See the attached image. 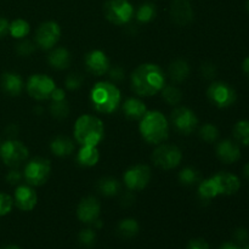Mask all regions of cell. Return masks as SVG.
I'll use <instances>...</instances> for the list:
<instances>
[{"instance_id":"6da1fadb","label":"cell","mask_w":249,"mask_h":249,"mask_svg":"<svg viewBox=\"0 0 249 249\" xmlns=\"http://www.w3.org/2000/svg\"><path fill=\"white\" fill-rule=\"evenodd\" d=\"M165 75L155 63L140 65L131 74V88L139 96H152L164 88Z\"/></svg>"},{"instance_id":"7a4b0ae2","label":"cell","mask_w":249,"mask_h":249,"mask_svg":"<svg viewBox=\"0 0 249 249\" xmlns=\"http://www.w3.org/2000/svg\"><path fill=\"white\" fill-rule=\"evenodd\" d=\"M140 134L152 145H160L169 136V122L160 111L146 112L140 122Z\"/></svg>"},{"instance_id":"3957f363","label":"cell","mask_w":249,"mask_h":249,"mask_svg":"<svg viewBox=\"0 0 249 249\" xmlns=\"http://www.w3.org/2000/svg\"><path fill=\"white\" fill-rule=\"evenodd\" d=\"M105 135L104 123L97 117L91 114H83L74 124V138L82 146L96 147Z\"/></svg>"},{"instance_id":"277c9868","label":"cell","mask_w":249,"mask_h":249,"mask_svg":"<svg viewBox=\"0 0 249 249\" xmlns=\"http://www.w3.org/2000/svg\"><path fill=\"white\" fill-rule=\"evenodd\" d=\"M92 106L101 113H112L121 104V91L114 84L99 82L92 87L90 92Z\"/></svg>"},{"instance_id":"5b68a950","label":"cell","mask_w":249,"mask_h":249,"mask_svg":"<svg viewBox=\"0 0 249 249\" xmlns=\"http://www.w3.org/2000/svg\"><path fill=\"white\" fill-rule=\"evenodd\" d=\"M105 17L111 23L123 26L134 16V7L128 0H107L104 5Z\"/></svg>"},{"instance_id":"8992f818","label":"cell","mask_w":249,"mask_h":249,"mask_svg":"<svg viewBox=\"0 0 249 249\" xmlns=\"http://www.w3.org/2000/svg\"><path fill=\"white\" fill-rule=\"evenodd\" d=\"M51 173L50 160L45 158H33L24 168L23 178L29 186H41L48 181Z\"/></svg>"},{"instance_id":"52a82bcc","label":"cell","mask_w":249,"mask_h":249,"mask_svg":"<svg viewBox=\"0 0 249 249\" xmlns=\"http://www.w3.org/2000/svg\"><path fill=\"white\" fill-rule=\"evenodd\" d=\"M28 148L21 141L9 140L0 145V158L7 167H19L28 158Z\"/></svg>"},{"instance_id":"ba28073f","label":"cell","mask_w":249,"mask_h":249,"mask_svg":"<svg viewBox=\"0 0 249 249\" xmlns=\"http://www.w3.org/2000/svg\"><path fill=\"white\" fill-rule=\"evenodd\" d=\"M207 96L209 101L219 108H228L232 106L237 99L235 89L224 82L212 83L207 90Z\"/></svg>"},{"instance_id":"9c48e42d","label":"cell","mask_w":249,"mask_h":249,"mask_svg":"<svg viewBox=\"0 0 249 249\" xmlns=\"http://www.w3.org/2000/svg\"><path fill=\"white\" fill-rule=\"evenodd\" d=\"M182 158V153L179 147L175 145H160L152 153V162L156 167L163 170H170L177 168L180 164Z\"/></svg>"},{"instance_id":"30bf717a","label":"cell","mask_w":249,"mask_h":249,"mask_svg":"<svg viewBox=\"0 0 249 249\" xmlns=\"http://www.w3.org/2000/svg\"><path fill=\"white\" fill-rule=\"evenodd\" d=\"M170 122L178 133L189 135L198 125V118L192 109L187 107H177L170 114Z\"/></svg>"},{"instance_id":"8fae6325","label":"cell","mask_w":249,"mask_h":249,"mask_svg":"<svg viewBox=\"0 0 249 249\" xmlns=\"http://www.w3.org/2000/svg\"><path fill=\"white\" fill-rule=\"evenodd\" d=\"M55 82L46 74H33L27 82V91L34 100L49 99L55 90Z\"/></svg>"},{"instance_id":"7c38bea8","label":"cell","mask_w":249,"mask_h":249,"mask_svg":"<svg viewBox=\"0 0 249 249\" xmlns=\"http://www.w3.org/2000/svg\"><path fill=\"white\" fill-rule=\"evenodd\" d=\"M151 169L146 164H136L129 168L124 174V182L130 191H140L151 180Z\"/></svg>"},{"instance_id":"4fadbf2b","label":"cell","mask_w":249,"mask_h":249,"mask_svg":"<svg viewBox=\"0 0 249 249\" xmlns=\"http://www.w3.org/2000/svg\"><path fill=\"white\" fill-rule=\"evenodd\" d=\"M61 36V28L56 22L41 23L36 32V41L43 50H50L56 45Z\"/></svg>"},{"instance_id":"5bb4252c","label":"cell","mask_w":249,"mask_h":249,"mask_svg":"<svg viewBox=\"0 0 249 249\" xmlns=\"http://www.w3.org/2000/svg\"><path fill=\"white\" fill-rule=\"evenodd\" d=\"M101 206L99 199L89 196L83 198L77 207V216L82 223L94 224L99 219Z\"/></svg>"},{"instance_id":"9a60e30c","label":"cell","mask_w":249,"mask_h":249,"mask_svg":"<svg viewBox=\"0 0 249 249\" xmlns=\"http://www.w3.org/2000/svg\"><path fill=\"white\" fill-rule=\"evenodd\" d=\"M85 67L91 74L104 75L109 70V60L106 53L101 50H92L85 55Z\"/></svg>"},{"instance_id":"2e32d148","label":"cell","mask_w":249,"mask_h":249,"mask_svg":"<svg viewBox=\"0 0 249 249\" xmlns=\"http://www.w3.org/2000/svg\"><path fill=\"white\" fill-rule=\"evenodd\" d=\"M212 179H213L214 184H215L219 196L220 195H223V196L235 195L241 187V181L238 177L228 172L218 173L214 177H212Z\"/></svg>"},{"instance_id":"e0dca14e","label":"cell","mask_w":249,"mask_h":249,"mask_svg":"<svg viewBox=\"0 0 249 249\" xmlns=\"http://www.w3.org/2000/svg\"><path fill=\"white\" fill-rule=\"evenodd\" d=\"M170 18L178 26H187L194 19V10L189 0H174L170 5Z\"/></svg>"},{"instance_id":"ac0fdd59","label":"cell","mask_w":249,"mask_h":249,"mask_svg":"<svg viewBox=\"0 0 249 249\" xmlns=\"http://www.w3.org/2000/svg\"><path fill=\"white\" fill-rule=\"evenodd\" d=\"M36 202H38V196L29 185H19L15 190L14 204L19 211H33L34 207L36 206Z\"/></svg>"},{"instance_id":"d6986e66","label":"cell","mask_w":249,"mask_h":249,"mask_svg":"<svg viewBox=\"0 0 249 249\" xmlns=\"http://www.w3.org/2000/svg\"><path fill=\"white\" fill-rule=\"evenodd\" d=\"M216 156L225 164H232L241 158L240 146L236 141L225 139L216 145Z\"/></svg>"},{"instance_id":"ffe728a7","label":"cell","mask_w":249,"mask_h":249,"mask_svg":"<svg viewBox=\"0 0 249 249\" xmlns=\"http://www.w3.org/2000/svg\"><path fill=\"white\" fill-rule=\"evenodd\" d=\"M0 84L2 91L10 96H18L23 89V80L16 73H4L0 79Z\"/></svg>"},{"instance_id":"44dd1931","label":"cell","mask_w":249,"mask_h":249,"mask_svg":"<svg viewBox=\"0 0 249 249\" xmlns=\"http://www.w3.org/2000/svg\"><path fill=\"white\" fill-rule=\"evenodd\" d=\"M49 65L55 70H66L71 65V53L67 49L65 48H56L49 53Z\"/></svg>"},{"instance_id":"7402d4cb","label":"cell","mask_w":249,"mask_h":249,"mask_svg":"<svg viewBox=\"0 0 249 249\" xmlns=\"http://www.w3.org/2000/svg\"><path fill=\"white\" fill-rule=\"evenodd\" d=\"M123 111L128 118L141 119L146 114L147 109H146L145 104L141 100L130 97V99H126L125 102H124Z\"/></svg>"},{"instance_id":"603a6c76","label":"cell","mask_w":249,"mask_h":249,"mask_svg":"<svg viewBox=\"0 0 249 249\" xmlns=\"http://www.w3.org/2000/svg\"><path fill=\"white\" fill-rule=\"evenodd\" d=\"M51 152L57 157H66L74 151V143L67 136H56L50 143Z\"/></svg>"},{"instance_id":"cb8c5ba5","label":"cell","mask_w":249,"mask_h":249,"mask_svg":"<svg viewBox=\"0 0 249 249\" xmlns=\"http://www.w3.org/2000/svg\"><path fill=\"white\" fill-rule=\"evenodd\" d=\"M100 160L99 150L94 146H82L77 155V162L83 167H94Z\"/></svg>"},{"instance_id":"d4e9b609","label":"cell","mask_w":249,"mask_h":249,"mask_svg":"<svg viewBox=\"0 0 249 249\" xmlns=\"http://www.w3.org/2000/svg\"><path fill=\"white\" fill-rule=\"evenodd\" d=\"M170 79L177 83H181L190 75V65L185 60H175L169 65Z\"/></svg>"},{"instance_id":"484cf974","label":"cell","mask_w":249,"mask_h":249,"mask_svg":"<svg viewBox=\"0 0 249 249\" xmlns=\"http://www.w3.org/2000/svg\"><path fill=\"white\" fill-rule=\"evenodd\" d=\"M97 190L104 196L112 197L118 195V192L121 191V184L114 178H102L97 182Z\"/></svg>"},{"instance_id":"4316f807","label":"cell","mask_w":249,"mask_h":249,"mask_svg":"<svg viewBox=\"0 0 249 249\" xmlns=\"http://www.w3.org/2000/svg\"><path fill=\"white\" fill-rule=\"evenodd\" d=\"M179 181L185 186H192V185L199 184L202 181L201 173L192 167H186L179 173Z\"/></svg>"},{"instance_id":"83f0119b","label":"cell","mask_w":249,"mask_h":249,"mask_svg":"<svg viewBox=\"0 0 249 249\" xmlns=\"http://www.w3.org/2000/svg\"><path fill=\"white\" fill-rule=\"evenodd\" d=\"M233 138L236 142L249 146V119H242L233 126Z\"/></svg>"},{"instance_id":"f1b7e54d","label":"cell","mask_w":249,"mask_h":249,"mask_svg":"<svg viewBox=\"0 0 249 249\" xmlns=\"http://www.w3.org/2000/svg\"><path fill=\"white\" fill-rule=\"evenodd\" d=\"M119 236L124 238L135 237L139 232V224L135 219H124L118 224Z\"/></svg>"},{"instance_id":"f546056e","label":"cell","mask_w":249,"mask_h":249,"mask_svg":"<svg viewBox=\"0 0 249 249\" xmlns=\"http://www.w3.org/2000/svg\"><path fill=\"white\" fill-rule=\"evenodd\" d=\"M198 195L204 201H211V199L215 198L216 196H219L218 190H216L215 184H214L213 179H207L202 180L198 185Z\"/></svg>"},{"instance_id":"4dcf8cb0","label":"cell","mask_w":249,"mask_h":249,"mask_svg":"<svg viewBox=\"0 0 249 249\" xmlns=\"http://www.w3.org/2000/svg\"><path fill=\"white\" fill-rule=\"evenodd\" d=\"M9 33L14 38H24L29 33V23L22 18H17L9 24Z\"/></svg>"},{"instance_id":"1f68e13d","label":"cell","mask_w":249,"mask_h":249,"mask_svg":"<svg viewBox=\"0 0 249 249\" xmlns=\"http://www.w3.org/2000/svg\"><path fill=\"white\" fill-rule=\"evenodd\" d=\"M162 96L167 104L177 106L181 102L182 92L174 85H164V88L162 89Z\"/></svg>"},{"instance_id":"d6a6232c","label":"cell","mask_w":249,"mask_h":249,"mask_svg":"<svg viewBox=\"0 0 249 249\" xmlns=\"http://www.w3.org/2000/svg\"><path fill=\"white\" fill-rule=\"evenodd\" d=\"M156 17V6L152 2H143L136 11V19L141 23H147Z\"/></svg>"},{"instance_id":"836d02e7","label":"cell","mask_w":249,"mask_h":249,"mask_svg":"<svg viewBox=\"0 0 249 249\" xmlns=\"http://www.w3.org/2000/svg\"><path fill=\"white\" fill-rule=\"evenodd\" d=\"M50 114L56 119H63L70 114V106H68L67 101L62 100V101H53L50 105Z\"/></svg>"},{"instance_id":"e575fe53","label":"cell","mask_w":249,"mask_h":249,"mask_svg":"<svg viewBox=\"0 0 249 249\" xmlns=\"http://www.w3.org/2000/svg\"><path fill=\"white\" fill-rule=\"evenodd\" d=\"M199 136L202 138V140L208 143L215 142L216 139L219 138V130L214 124L207 123L199 129Z\"/></svg>"},{"instance_id":"d590c367","label":"cell","mask_w":249,"mask_h":249,"mask_svg":"<svg viewBox=\"0 0 249 249\" xmlns=\"http://www.w3.org/2000/svg\"><path fill=\"white\" fill-rule=\"evenodd\" d=\"M79 242L82 243L85 247H91L95 243V240H96V233L92 229H84V230L80 231L79 236Z\"/></svg>"},{"instance_id":"8d00e7d4","label":"cell","mask_w":249,"mask_h":249,"mask_svg":"<svg viewBox=\"0 0 249 249\" xmlns=\"http://www.w3.org/2000/svg\"><path fill=\"white\" fill-rule=\"evenodd\" d=\"M12 207H14V198L9 195L0 192V216L9 214Z\"/></svg>"},{"instance_id":"74e56055","label":"cell","mask_w":249,"mask_h":249,"mask_svg":"<svg viewBox=\"0 0 249 249\" xmlns=\"http://www.w3.org/2000/svg\"><path fill=\"white\" fill-rule=\"evenodd\" d=\"M83 83V77L79 73H71L67 75V78L65 79L66 88L70 90H75L78 88H80Z\"/></svg>"},{"instance_id":"f35d334b","label":"cell","mask_w":249,"mask_h":249,"mask_svg":"<svg viewBox=\"0 0 249 249\" xmlns=\"http://www.w3.org/2000/svg\"><path fill=\"white\" fill-rule=\"evenodd\" d=\"M36 50V45L29 40H23L16 45V51L21 56H29Z\"/></svg>"},{"instance_id":"ab89813d","label":"cell","mask_w":249,"mask_h":249,"mask_svg":"<svg viewBox=\"0 0 249 249\" xmlns=\"http://www.w3.org/2000/svg\"><path fill=\"white\" fill-rule=\"evenodd\" d=\"M201 74L203 75L204 78H208V79L214 78L216 74L215 65H213V63H203V65L201 66Z\"/></svg>"},{"instance_id":"60d3db41","label":"cell","mask_w":249,"mask_h":249,"mask_svg":"<svg viewBox=\"0 0 249 249\" xmlns=\"http://www.w3.org/2000/svg\"><path fill=\"white\" fill-rule=\"evenodd\" d=\"M109 72V78L114 82H121V80L124 79V75H125V72H124L123 68L121 66H114L111 70H108Z\"/></svg>"},{"instance_id":"b9f144b4","label":"cell","mask_w":249,"mask_h":249,"mask_svg":"<svg viewBox=\"0 0 249 249\" xmlns=\"http://www.w3.org/2000/svg\"><path fill=\"white\" fill-rule=\"evenodd\" d=\"M233 237H235V240L237 241L238 243H247L248 240H249V233L248 231L246 230V229H237V230L235 231V235H233Z\"/></svg>"},{"instance_id":"7bdbcfd3","label":"cell","mask_w":249,"mask_h":249,"mask_svg":"<svg viewBox=\"0 0 249 249\" xmlns=\"http://www.w3.org/2000/svg\"><path fill=\"white\" fill-rule=\"evenodd\" d=\"M22 178L23 177H22V174L18 172V170H11V172L6 175L7 182L11 185H16L18 184V182H21Z\"/></svg>"},{"instance_id":"ee69618b","label":"cell","mask_w":249,"mask_h":249,"mask_svg":"<svg viewBox=\"0 0 249 249\" xmlns=\"http://www.w3.org/2000/svg\"><path fill=\"white\" fill-rule=\"evenodd\" d=\"M186 249H209V245L204 240H192L191 242L187 245Z\"/></svg>"},{"instance_id":"f6af8a7d","label":"cell","mask_w":249,"mask_h":249,"mask_svg":"<svg viewBox=\"0 0 249 249\" xmlns=\"http://www.w3.org/2000/svg\"><path fill=\"white\" fill-rule=\"evenodd\" d=\"M134 201H135V197H134V195L131 194V191L125 192V194L122 196V199H121L122 206H124V207L131 206V204L134 203Z\"/></svg>"},{"instance_id":"bcb514c9","label":"cell","mask_w":249,"mask_h":249,"mask_svg":"<svg viewBox=\"0 0 249 249\" xmlns=\"http://www.w3.org/2000/svg\"><path fill=\"white\" fill-rule=\"evenodd\" d=\"M50 97L53 99V101H62V100L66 99L65 90L60 89V88H55Z\"/></svg>"},{"instance_id":"7dc6e473","label":"cell","mask_w":249,"mask_h":249,"mask_svg":"<svg viewBox=\"0 0 249 249\" xmlns=\"http://www.w3.org/2000/svg\"><path fill=\"white\" fill-rule=\"evenodd\" d=\"M9 21L4 17H0V39L9 33Z\"/></svg>"},{"instance_id":"c3c4849f","label":"cell","mask_w":249,"mask_h":249,"mask_svg":"<svg viewBox=\"0 0 249 249\" xmlns=\"http://www.w3.org/2000/svg\"><path fill=\"white\" fill-rule=\"evenodd\" d=\"M242 70H243V73L247 75V78H249V56H247V57L245 58V61H243Z\"/></svg>"},{"instance_id":"681fc988","label":"cell","mask_w":249,"mask_h":249,"mask_svg":"<svg viewBox=\"0 0 249 249\" xmlns=\"http://www.w3.org/2000/svg\"><path fill=\"white\" fill-rule=\"evenodd\" d=\"M220 249H242L241 247H238V246L233 245V243H225V245L221 246Z\"/></svg>"},{"instance_id":"f907efd6","label":"cell","mask_w":249,"mask_h":249,"mask_svg":"<svg viewBox=\"0 0 249 249\" xmlns=\"http://www.w3.org/2000/svg\"><path fill=\"white\" fill-rule=\"evenodd\" d=\"M243 175H245V178L247 180H249V163L243 167Z\"/></svg>"},{"instance_id":"816d5d0a","label":"cell","mask_w":249,"mask_h":249,"mask_svg":"<svg viewBox=\"0 0 249 249\" xmlns=\"http://www.w3.org/2000/svg\"><path fill=\"white\" fill-rule=\"evenodd\" d=\"M0 249H21L18 246H14V245H9V246H5V247L0 248Z\"/></svg>"},{"instance_id":"f5cc1de1","label":"cell","mask_w":249,"mask_h":249,"mask_svg":"<svg viewBox=\"0 0 249 249\" xmlns=\"http://www.w3.org/2000/svg\"><path fill=\"white\" fill-rule=\"evenodd\" d=\"M247 10H248V12H249V0L247 1Z\"/></svg>"},{"instance_id":"db71d44e","label":"cell","mask_w":249,"mask_h":249,"mask_svg":"<svg viewBox=\"0 0 249 249\" xmlns=\"http://www.w3.org/2000/svg\"><path fill=\"white\" fill-rule=\"evenodd\" d=\"M243 249H249V245L247 246V247H245V248H243Z\"/></svg>"}]
</instances>
